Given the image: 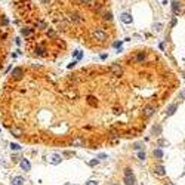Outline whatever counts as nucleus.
Returning <instances> with one entry per match:
<instances>
[{
  "instance_id": "f257e3e1",
  "label": "nucleus",
  "mask_w": 185,
  "mask_h": 185,
  "mask_svg": "<svg viewBox=\"0 0 185 185\" xmlns=\"http://www.w3.org/2000/svg\"><path fill=\"white\" fill-rule=\"evenodd\" d=\"M179 85L153 47L65 73L21 64L0 87V121L27 145L101 150L142 135Z\"/></svg>"
},
{
  "instance_id": "f03ea898",
  "label": "nucleus",
  "mask_w": 185,
  "mask_h": 185,
  "mask_svg": "<svg viewBox=\"0 0 185 185\" xmlns=\"http://www.w3.org/2000/svg\"><path fill=\"white\" fill-rule=\"evenodd\" d=\"M44 16L65 40L102 52L117 40L111 0H37Z\"/></svg>"
},
{
  "instance_id": "7ed1b4c3",
  "label": "nucleus",
  "mask_w": 185,
  "mask_h": 185,
  "mask_svg": "<svg viewBox=\"0 0 185 185\" xmlns=\"http://www.w3.org/2000/svg\"><path fill=\"white\" fill-rule=\"evenodd\" d=\"M9 8L16 28L24 39L28 58L42 62H58L68 55V40L52 27L37 0H10Z\"/></svg>"
},
{
  "instance_id": "20e7f679",
  "label": "nucleus",
  "mask_w": 185,
  "mask_h": 185,
  "mask_svg": "<svg viewBox=\"0 0 185 185\" xmlns=\"http://www.w3.org/2000/svg\"><path fill=\"white\" fill-rule=\"evenodd\" d=\"M13 40H15V33L12 28V24L9 21V16L0 8V80H2L4 67L9 61Z\"/></svg>"
},
{
  "instance_id": "39448f33",
  "label": "nucleus",
  "mask_w": 185,
  "mask_h": 185,
  "mask_svg": "<svg viewBox=\"0 0 185 185\" xmlns=\"http://www.w3.org/2000/svg\"><path fill=\"white\" fill-rule=\"evenodd\" d=\"M125 184H126V185H135V176H133V173L130 172V169H126Z\"/></svg>"
},
{
  "instance_id": "423d86ee",
  "label": "nucleus",
  "mask_w": 185,
  "mask_h": 185,
  "mask_svg": "<svg viewBox=\"0 0 185 185\" xmlns=\"http://www.w3.org/2000/svg\"><path fill=\"white\" fill-rule=\"evenodd\" d=\"M50 163H53V164L59 163V155L58 154H52V155H50Z\"/></svg>"
},
{
  "instance_id": "0eeeda50",
  "label": "nucleus",
  "mask_w": 185,
  "mask_h": 185,
  "mask_svg": "<svg viewBox=\"0 0 185 185\" xmlns=\"http://www.w3.org/2000/svg\"><path fill=\"white\" fill-rule=\"evenodd\" d=\"M21 166H22V169H25V170H30V163L27 160H22L21 161Z\"/></svg>"
},
{
  "instance_id": "6e6552de",
  "label": "nucleus",
  "mask_w": 185,
  "mask_h": 185,
  "mask_svg": "<svg viewBox=\"0 0 185 185\" xmlns=\"http://www.w3.org/2000/svg\"><path fill=\"white\" fill-rule=\"evenodd\" d=\"M22 182H24L22 178H15L13 179V185H22Z\"/></svg>"
},
{
  "instance_id": "1a4fd4ad",
  "label": "nucleus",
  "mask_w": 185,
  "mask_h": 185,
  "mask_svg": "<svg viewBox=\"0 0 185 185\" xmlns=\"http://www.w3.org/2000/svg\"><path fill=\"white\" fill-rule=\"evenodd\" d=\"M154 155H157V157H161V151H159V150H157V151H154Z\"/></svg>"
},
{
  "instance_id": "9d476101",
  "label": "nucleus",
  "mask_w": 185,
  "mask_h": 185,
  "mask_svg": "<svg viewBox=\"0 0 185 185\" xmlns=\"http://www.w3.org/2000/svg\"><path fill=\"white\" fill-rule=\"evenodd\" d=\"M12 148H15V150H19V145H18V144H12Z\"/></svg>"
},
{
  "instance_id": "9b49d317",
  "label": "nucleus",
  "mask_w": 185,
  "mask_h": 185,
  "mask_svg": "<svg viewBox=\"0 0 185 185\" xmlns=\"http://www.w3.org/2000/svg\"><path fill=\"white\" fill-rule=\"evenodd\" d=\"M87 185H96V182H95V181H90V182H89Z\"/></svg>"
}]
</instances>
